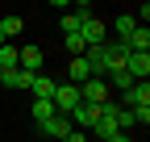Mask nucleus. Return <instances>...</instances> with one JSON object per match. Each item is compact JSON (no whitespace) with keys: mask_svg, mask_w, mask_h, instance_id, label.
<instances>
[{"mask_svg":"<svg viewBox=\"0 0 150 142\" xmlns=\"http://www.w3.org/2000/svg\"><path fill=\"white\" fill-rule=\"evenodd\" d=\"M104 80H108L112 88H121V92H125V88H134V84H138V80H134V75H129V71H125V67H117V71H108V75H104Z\"/></svg>","mask_w":150,"mask_h":142,"instance_id":"12","label":"nucleus"},{"mask_svg":"<svg viewBox=\"0 0 150 142\" xmlns=\"http://www.w3.org/2000/svg\"><path fill=\"white\" fill-rule=\"evenodd\" d=\"M129 50H134V55H150V29L146 25H138L134 33H129V42H125Z\"/></svg>","mask_w":150,"mask_h":142,"instance_id":"10","label":"nucleus"},{"mask_svg":"<svg viewBox=\"0 0 150 142\" xmlns=\"http://www.w3.org/2000/svg\"><path fill=\"white\" fill-rule=\"evenodd\" d=\"M63 46L71 50V59H75V55H83V50H88V46H83V38H79V33H67V42H63Z\"/></svg>","mask_w":150,"mask_h":142,"instance_id":"17","label":"nucleus"},{"mask_svg":"<svg viewBox=\"0 0 150 142\" xmlns=\"http://www.w3.org/2000/svg\"><path fill=\"white\" fill-rule=\"evenodd\" d=\"M17 33H21V17H4V21H0V38H17Z\"/></svg>","mask_w":150,"mask_h":142,"instance_id":"15","label":"nucleus"},{"mask_svg":"<svg viewBox=\"0 0 150 142\" xmlns=\"http://www.w3.org/2000/svg\"><path fill=\"white\" fill-rule=\"evenodd\" d=\"M0 84H8V88H29L33 75H29V71H21V67H13V71H4V75H0Z\"/></svg>","mask_w":150,"mask_h":142,"instance_id":"11","label":"nucleus"},{"mask_svg":"<svg viewBox=\"0 0 150 142\" xmlns=\"http://www.w3.org/2000/svg\"><path fill=\"white\" fill-rule=\"evenodd\" d=\"M63 142H88V134H83V130H75V126H71V134H67Z\"/></svg>","mask_w":150,"mask_h":142,"instance_id":"19","label":"nucleus"},{"mask_svg":"<svg viewBox=\"0 0 150 142\" xmlns=\"http://www.w3.org/2000/svg\"><path fill=\"white\" fill-rule=\"evenodd\" d=\"M79 21H83V17H75V13H63V38H67V33H79Z\"/></svg>","mask_w":150,"mask_h":142,"instance_id":"18","label":"nucleus"},{"mask_svg":"<svg viewBox=\"0 0 150 142\" xmlns=\"http://www.w3.org/2000/svg\"><path fill=\"white\" fill-rule=\"evenodd\" d=\"M96 117H100V109H96V104H75V109H71V126L75 130H92V126H96Z\"/></svg>","mask_w":150,"mask_h":142,"instance_id":"6","label":"nucleus"},{"mask_svg":"<svg viewBox=\"0 0 150 142\" xmlns=\"http://www.w3.org/2000/svg\"><path fill=\"white\" fill-rule=\"evenodd\" d=\"M50 117H54V104L50 100H33V121H38V126H46Z\"/></svg>","mask_w":150,"mask_h":142,"instance_id":"14","label":"nucleus"},{"mask_svg":"<svg viewBox=\"0 0 150 142\" xmlns=\"http://www.w3.org/2000/svg\"><path fill=\"white\" fill-rule=\"evenodd\" d=\"M112 113H117V100H104V104H100V117H96V126H92V134H96L100 142H108L112 134H117V117H112Z\"/></svg>","mask_w":150,"mask_h":142,"instance_id":"1","label":"nucleus"},{"mask_svg":"<svg viewBox=\"0 0 150 142\" xmlns=\"http://www.w3.org/2000/svg\"><path fill=\"white\" fill-rule=\"evenodd\" d=\"M138 29V21H134V13H121L117 17V42H129V33Z\"/></svg>","mask_w":150,"mask_h":142,"instance_id":"13","label":"nucleus"},{"mask_svg":"<svg viewBox=\"0 0 150 142\" xmlns=\"http://www.w3.org/2000/svg\"><path fill=\"white\" fill-rule=\"evenodd\" d=\"M0 46H4V38H0Z\"/></svg>","mask_w":150,"mask_h":142,"instance_id":"22","label":"nucleus"},{"mask_svg":"<svg viewBox=\"0 0 150 142\" xmlns=\"http://www.w3.org/2000/svg\"><path fill=\"white\" fill-rule=\"evenodd\" d=\"M150 104V84L138 80L134 88H125V96H121V109H146Z\"/></svg>","mask_w":150,"mask_h":142,"instance_id":"5","label":"nucleus"},{"mask_svg":"<svg viewBox=\"0 0 150 142\" xmlns=\"http://www.w3.org/2000/svg\"><path fill=\"white\" fill-rule=\"evenodd\" d=\"M125 71L134 80H146L150 75V55H134V50H129V59H125Z\"/></svg>","mask_w":150,"mask_h":142,"instance_id":"9","label":"nucleus"},{"mask_svg":"<svg viewBox=\"0 0 150 142\" xmlns=\"http://www.w3.org/2000/svg\"><path fill=\"white\" fill-rule=\"evenodd\" d=\"M38 130H42L50 142H63L67 134H71V117H63V113H54L50 121H46V126H38Z\"/></svg>","mask_w":150,"mask_h":142,"instance_id":"7","label":"nucleus"},{"mask_svg":"<svg viewBox=\"0 0 150 142\" xmlns=\"http://www.w3.org/2000/svg\"><path fill=\"white\" fill-rule=\"evenodd\" d=\"M50 104H54V113L71 117V109L79 104V88H75V84H59V88H54V96H50Z\"/></svg>","mask_w":150,"mask_h":142,"instance_id":"3","label":"nucleus"},{"mask_svg":"<svg viewBox=\"0 0 150 142\" xmlns=\"http://www.w3.org/2000/svg\"><path fill=\"white\" fill-rule=\"evenodd\" d=\"M54 88H59V80H50V75H42V71H38L33 84H29V92H33V100H50Z\"/></svg>","mask_w":150,"mask_h":142,"instance_id":"8","label":"nucleus"},{"mask_svg":"<svg viewBox=\"0 0 150 142\" xmlns=\"http://www.w3.org/2000/svg\"><path fill=\"white\" fill-rule=\"evenodd\" d=\"M0 67H4V71H13V67H17V46H8V42L0 46Z\"/></svg>","mask_w":150,"mask_h":142,"instance_id":"16","label":"nucleus"},{"mask_svg":"<svg viewBox=\"0 0 150 142\" xmlns=\"http://www.w3.org/2000/svg\"><path fill=\"white\" fill-rule=\"evenodd\" d=\"M79 38H83V46H104L108 33H104V25L96 21V17H83L79 21Z\"/></svg>","mask_w":150,"mask_h":142,"instance_id":"4","label":"nucleus"},{"mask_svg":"<svg viewBox=\"0 0 150 142\" xmlns=\"http://www.w3.org/2000/svg\"><path fill=\"white\" fill-rule=\"evenodd\" d=\"M108 142H134V138H129V134H121V130H117V134H112V138H108Z\"/></svg>","mask_w":150,"mask_h":142,"instance_id":"20","label":"nucleus"},{"mask_svg":"<svg viewBox=\"0 0 150 142\" xmlns=\"http://www.w3.org/2000/svg\"><path fill=\"white\" fill-rule=\"evenodd\" d=\"M79 100H83V104H96V109H100V104L108 100V80H104V75H92L88 84H79Z\"/></svg>","mask_w":150,"mask_h":142,"instance_id":"2","label":"nucleus"},{"mask_svg":"<svg viewBox=\"0 0 150 142\" xmlns=\"http://www.w3.org/2000/svg\"><path fill=\"white\" fill-rule=\"evenodd\" d=\"M0 75H4V67H0Z\"/></svg>","mask_w":150,"mask_h":142,"instance_id":"21","label":"nucleus"}]
</instances>
